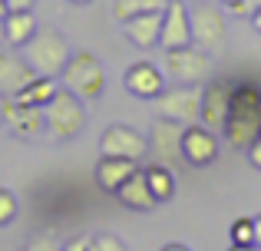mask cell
I'll use <instances>...</instances> for the list:
<instances>
[{"instance_id": "cell-1", "label": "cell", "mask_w": 261, "mask_h": 251, "mask_svg": "<svg viewBox=\"0 0 261 251\" xmlns=\"http://www.w3.org/2000/svg\"><path fill=\"white\" fill-rule=\"evenodd\" d=\"M225 135L235 149H248L261 135V93L255 86H235L231 90V109L225 119Z\"/></svg>"}, {"instance_id": "cell-2", "label": "cell", "mask_w": 261, "mask_h": 251, "mask_svg": "<svg viewBox=\"0 0 261 251\" xmlns=\"http://www.w3.org/2000/svg\"><path fill=\"white\" fill-rule=\"evenodd\" d=\"M27 50V63L37 70V76H60L63 66L70 63V43L57 26H37V33L30 37Z\"/></svg>"}, {"instance_id": "cell-3", "label": "cell", "mask_w": 261, "mask_h": 251, "mask_svg": "<svg viewBox=\"0 0 261 251\" xmlns=\"http://www.w3.org/2000/svg\"><path fill=\"white\" fill-rule=\"evenodd\" d=\"M83 123H86L83 99L70 90H57L53 99L43 106V126H46V132L57 135V139H73V135H80Z\"/></svg>"}, {"instance_id": "cell-4", "label": "cell", "mask_w": 261, "mask_h": 251, "mask_svg": "<svg viewBox=\"0 0 261 251\" xmlns=\"http://www.w3.org/2000/svg\"><path fill=\"white\" fill-rule=\"evenodd\" d=\"M192 17V43L202 46L205 53H222L225 43H228V23H225L222 10L212 4H195L189 10Z\"/></svg>"}, {"instance_id": "cell-5", "label": "cell", "mask_w": 261, "mask_h": 251, "mask_svg": "<svg viewBox=\"0 0 261 251\" xmlns=\"http://www.w3.org/2000/svg\"><path fill=\"white\" fill-rule=\"evenodd\" d=\"M63 83H66V90L76 93L80 99H99L106 76H102L99 60L83 50V53H73L70 63L63 66Z\"/></svg>"}, {"instance_id": "cell-6", "label": "cell", "mask_w": 261, "mask_h": 251, "mask_svg": "<svg viewBox=\"0 0 261 251\" xmlns=\"http://www.w3.org/2000/svg\"><path fill=\"white\" fill-rule=\"evenodd\" d=\"M159 113L166 119H175L182 126L202 123V86L198 83H178L172 90H162Z\"/></svg>"}, {"instance_id": "cell-7", "label": "cell", "mask_w": 261, "mask_h": 251, "mask_svg": "<svg viewBox=\"0 0 261 251\" xmlns=\"http://www.w3.org/2000/svg\"><path fill=\"white\" fill-rule=\"evenodd\" d=\"M166 73L175 83H202L212 73V53L202 46H178V50H166Z\"/></svg>"}, {"instance_id": "cell-8", "label": "cell", "mask_w": 261, "mask_h": 251, "mask_svg": "<svg viewBox=\"0 0 261 251\" xmlns=\"http://www.w3.org/2000/svg\"><path fill=\"white\" fill-rule=\"evenodd\" d=\"M0 119L4 126L10 129L13 135L20 139H33L43 126V109L40 106H30V103H20L17 96H0Z\"/></svg>"}, {"instance_id": "cell-9", "label": "cell", "mask_w": 261, "mask_h": 251, "mask_svg": "<svg viewBox=\"0 0 261 251\" xmlns=\"http://www.w3.org/2000/svg\"><path fill=\"white\" fill-rule=\"evenodd\" d=\"M99 152L102 155H119V159H146L149 155V139L142 132H136L133 126H109L99 139Z\"/></svg>"}, {"instance_id": "cell-10", "label": "cell", "mask_w": 261, "mask_h": 251, "mask_svg": "<svg viewBox=\"0 0 261 251\" xmlns=\"http://www.w3.org/2000/svg\"><path fill=\"white\" fill-rule=\"evenodd\" d=\"M182 132H185V126L175 123V119L159 116L152 123V146L149 149H152V159L159 165H166V169L178 165V159H182Z\"/></svg>"}, {"instance_id": "cell-11", "label": "cell", "mask_w": 261, "mask_h": 251, "mask_svg": "<svg viewBox=\"0 0 261 251\" xmlns=\"http://www.w3.org/2000/svg\"><path fill=\"white\" fill-rule=\"evenodd\" d=\"M162 50H178V46H192V17L185 0H169L162 10Z\"/></svg>"}, {"instance_id": "cell-12", "label": "cell", "mask_w": 261, "mask_h": 251, "mask_svg": "<svg viewBox=\"0 0 261 251\" xmlns=\"http://www.w3.org/2000/svg\"><path fill=\"white\" fill-rule=\"evenodd\" d=\"M215 155H218L215 129H208L205 123L185 126V132H182V159L189 162V165H208V162H215Z\"/></svg>"}, {"instance_id": "cell-13", "label": "cell", "mask_w": 261, "mask_h": 251, "mask_svg": "<svg viewBox=\"0 0 261 251\" xmlns=\"http://www.w3.org/2000/svg\"><path fill=\"white\" fill-rule=\"evenodd\" d=\"M231 90L235 86L228 79H215L202 90V123L215 132L225 129V119H228V109H231Z\"/></svg>"}, {"instance_id": "cell-14", "label": "cell", "mask_w": 261, "mask_h": 251, "mask_svg": "<svg viewBox=\"0 0 261 251\" xmlns=\"http://www.w3.org/2000/svg\"><path fill=\"white\" fill-rule=\"evenodd\" d=\"M122 83H126V90L133 93V96L139 99H159L162 90H166V79H162V70L152 63H133L126 70V76H122Z\"/></svg>"}, {"instance_id": "cell-15", "label": "cell", "mask_w": 261, "mask_h": 251, "mask_svg": "<svg viewBox=\"0 0 261 251\" xmlns=\"http://www.w3.org/2000/svg\"><path fill=\"white\" fill-rule=\"evenodd\" d=\"M37 79V70L27 63V57H10V53H0V96H17L27 86Z\"/></svg>"}, {"instance_id": "cell-16", "label": "cell", "mask_w": 261, "mask_h": 251, "mask_svg": "<svg viewBox=\"0 0 261 251\" xmlns=\"http://www.w3.org/2000/svg\"><path fill=\"white\" fill-rule=\"evenodd\" d=\"M116 199H119L126 208H133V212H152V208L159 205L155 195H152V188H149L146 169H136V172L122 182V188L116 192Z\"/></svg>"}, {"instance_id": "cell-17", "label": "cell", "mask_w": 261, "mask_h": 251, "mask_svg": "<svg viewBox=\"0 0 261 251\" xmlns=\"http://www.w3.org/2000/svg\"><path fill=\"white\" fill-rule=\"evenodd\" d=\"M122 26H126L129 43H136L139 50H149V46H159V37H162V13H139V17L122 20Z\"/></svg>"}, {"instance_id": "cell-18", "label": "cell", "mask_w": 261, "mask_h": 251, "mask_svg": "<svg viewBox=\"0 0 261 251\" xmlns=\"http://www.w3.org/2000/svg\"><path fill=\"white\" fill-rule=\"evenodd\" d=\"M139 169V162L133 159H119V155H102L99 165H96V182H99V188H106V192H119L122 182L129 179V175Z\"/></svg>"}, {"instance_id": "cell-19", "label": "cell", "mask_w": 261, "mask_h": 251, "mask_svg": "<svg viewBox=\"0 0 261 251\" xmlns=\"http://www.w3.org/2000/svg\"><path fill=\"white\" fill-rule=\"evenodd\" d=\"M4 40L7 46H27L30 37L37 33V20H33V10H10L4 20Z\"/></svg>"}, {"instance_id": "cell-20", "label": "cell", "mask_w": 261, "mask_h": 251, "mask_svg": "<svg viewBox=\"0 0 261 251\" xmlns=\"http://www.w3.org/2000/svg\"><path fill=\"white\" fill-rule=\"evenodd\" d=\"M146 179H149V188H152V195H155V202H169L175 195V179H172V169H166V165H149L146 169Z\"/></svg>"}, {"instance_id": "cell-21", "label": "cell", "mask_w": 261, "mask_h": 251, "mask_svg": "<svg viewBox=\"0 0 261 251\" xmlns=\"http://www.w3.org/2000/svg\"><path fill=\"white\" fill-rule=\"evenodd\" d=\"M53 93H57L53 76H37L23 93H17V99H20V103H30V106H40V109H43V106L53 99Z\"/></svg>"}, {"instance_id": "cell-22", "label": "cell", "mask_w": 261, "mask_h": 251, "mask_svg": "<svg viewBox=\"0 0 261 251\" xmlns=\"http://www.w3.org/2000/svg\"><path fill=\"white\" fill-rule=\"evenodd\" d=\"M169 0H116L113 13L116 20H129V17H139V13H162Z\"/></svg>"}, {"instance_id": "cell-23", "label": "cell", "mask_w": 261, "mask_h": 251, "mask_svg": "<svg viewBox=\"0 0 261 251\" xmlns=\"http://www.w3.org/2000/svg\"><path fill=\"white\" fill-rule=\"evenodd\" d=\"M231 245H255V225H251V218H238L231 225Z\"/></svg>"}, {"instance_id": "cell-24", "label": "cell", "mask_w": 261, "mask_h": 251, "mask_svg": "<svg viewBox=\"0 0 261 251\" xmlns=\"http://www.w3.org/2000/svg\"><path fill=\"white\" fill-rule=\"evenodd\" d=\"M13 218H17V199L10 188H0V228L10 225Z\"/></svg>"}, {"instance_id": "cell-25", "label": "cell", "mask_w": 261, "mask_h": 251, "mask_svg": "<svg viewBox=\"0 0 261 251\" xmlns=\"http://www.w3.org/2000/svg\"><path fill=\"white\" fill-rule=\"evenodd\" d=\"M89 251H126V241H119L116 235H96L89 238Z\"/></svg>"}, {"instance_id": "cell-26", "label": "cell", "mask_w": 261, "mask_h": 251, "mask_svg": "<svg viewBox=\"0 0 261 251\" xmlns=\"http://www.w3.org/2000/svg\"><path fill=\"white\" fill-rule=\"evenodd\" d=\"M23 251H63V248H60V241L53 238L50 232H43V235H33Z\"/></svg>"}, {"instance_id": "cell-27", "label": "cell", "mask_w": 261, "mask_h": 251, "mask_svg": "<svg viewBox=\"0 0 261 251\" xmlns=\"http://www.w3.org/2000/svg\"><path fill=\"white\" fill-rule=\"evenodd\" d=\"M258 7H261V0H242L238 7H231V13H235V17H251Z\"/></svg>"}, {"instance_id": "cell-28", "label": "cell", "mask_w": 261, "mask_h": 251, "mask_svg": "<svg viewBox=\"0 0 261 251\" xmlns=\"http://www.w3.org/2000/svg\"><path fill=\"white\" fill-rule=\"evenodd\" d=\"M248 159H251V165H255V169H261V135L248 146Z\"/></svg>"}, {"instance_id": "cell-29", "label": "cell", "mask_w": 261, "mask_h": 251, "mask_svg": "<svg viewBox=\"0 0 261 251\" xmlns=\"http://www.w3.org/2000/svg\"><path fill=\"white\" fill-rule=\"evenodd\" d=\"M37 0H7V10H33Z\"/></svg>"}, {"instance_id": "cell-30", "label": "cell", "mask_w": 261, "mask_h": 251, "mask_svg": "<svg viewBox=\"0 0 261 251\" xmlns=\"http://www.w3.org/2000/svg\"><path fill=\"white\" fill-rule=\"evenodd\" d=\"M63 251H89V238H73Z\"/></svg>"}, {"instance_id": "cell-31", "label": "cell", "mask_w": 261, "mask_h": 251, "mask_svg": "<svg viewBox=\"0 0 261 251\" xmlns=\"http://www.w3.org/2000/svg\"><path fill=\"white\" fill-rule=\"evenodd\" d=\"M251 225H255V245L261 248V212H258V215H251Z\"/></svg>"}, {"instance_id": "cell-32", "label": "cell", "mask_w": 261, "mask_h": 251, "mask_svg": "<svg viewBox=\"0 0 261 251\" xmlns=\"http://www.w3.org/2000/svg\"><path fill=\"white\" fill-rule=\"evenodd\" d=\"M228 251H258V245H231Z\"/></svg>"}, {"instance_id": "cell-33", "label": "cell", "mask_w": 261, "mask_h": 251, "mask_svg": "<svg viewBox=\"0 0 261 251\" xmlns=\"http://www.w3.org/2000/svg\"><path fill=\"white\" fill-rule=\"evenodd\" d=\"M251 23H255V30H261V7H258L255 13H251Z\"/></svg>"}, {"instance_id": "cell-34", "label": "cell", "mask_w": 261, "mask_h": 251, "mask_svg": "<svg viewBox=\"0 0 261 251\" xmlns=\"http://www.w3.org/2000/svg\"><path fill=\"white\" fill-rule=\"evenodd\" d=\"M162 251H189V248H185V245H166Z\"/></svg>"}, {"instance_id": "cell-35", "label": "cell", "mask_w": 261, "mask_h": 251, "mask_svg": "<svg viewBox=\"0 0 261 251\" xmlns=\"http://www.w3.org/2000/svg\"><path fill=\"white\" fill-rule=\"evenodd\" d=\"M7 13H10V10H7V0H0V20H4Z\"/></svg>"}, {"instance_id": "cell-36", "label": "cell", "mask_w": 261, "mask_h": 251, "mask_svg": "<svg viewBox=\"0 0 261 251\" xmlns=\"http://www.w3.org/2000/svg\"><path fill=\"white\" fill-rule=\"evenodd\" d=\"M222 4H225V7H228V10H231V7H238V4H242V0H222Z\"/></svg>"}, {"instance_id": "cell-37", "label": "cell", "mask_w": 261, "mask_h": 251, "mask_svg": "<svg viewBox=\"0 0 261 251\" xmlns=\"http://www.w3.org/2000/svg\"><path fill=\"white\" fill-rule=\"evenodd\" d=\"M70 4H89V0H70Z\"/></svg>"}]
</instances>
